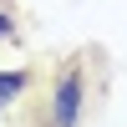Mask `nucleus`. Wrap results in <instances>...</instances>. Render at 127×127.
Here are the masks:
<instances>
[{"label": "nucleus", "instance_id": "1", "mask_svg": "<svg viewBox=\"0 0 127 127\" xmlns=\"http://www.w3.org/2000/svg\"><path fill=\"white\" fill-rule=\"evenodd\" d=\"M81 107H87V66H81V61H66V71H61L56 87H51L46 127H76L81 122Z\"/></svg>", "mask_w": 127, "mask_h": 127}, {"label": "nucleus", "instance_id": "2", "mask_svg": "<svg viewBox=\"0 0 127 127\" xmlns=\"http://www.w3.org/2000/svg\"><path fill=\"white\" fill-rule=\"evenodd\" d=\"M26 71H0V112L10 107V102H20V92H26Z\"/></svg>", "mask_w": 127, "mask_h": 127}, {"label": "nucleus", "instance_id": "3", "mask_svg": "<svg viewBox=\"0 0 127 127\" xmlns=\"http://www.w3.org/2000/svg\"><path fill=\"white\" fill-rule=\"evenodd\" d=\"M5 36H15V15H10V10H0V41Z\"/></svg>", "mask_w": 127, "mask_h": 127}]
</instances>
